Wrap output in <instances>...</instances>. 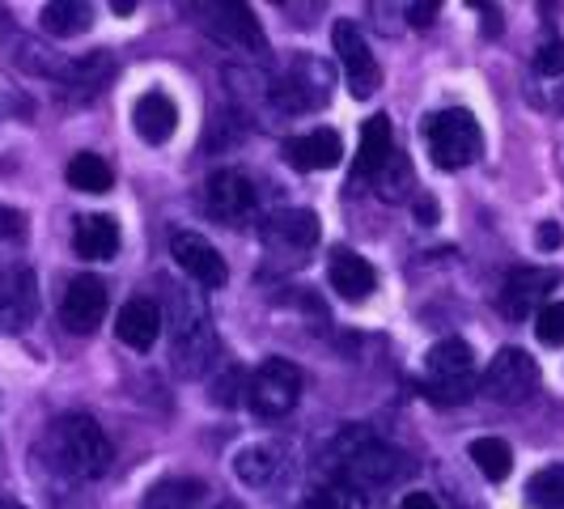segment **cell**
Listing matches in <instances>:
<instances>
[{
	"instance_id": "21",
	"label": "cell",
	"mask_w": 564,
	"mask_h": 509,
	"mask_svg": "<svg viewBox=\"0 0 564 509\" xmlns=\"http://www.w3.org/2000/svg\"><path fill=\"white\" fill-rule=\"evenodd\" d=\"M395 153V141H391V119L387 115H369L361 123V149H357V178L366 174L373 178L378 170L387 166V158Z\"/></svg>"
},
{
	"instance_id": "36",
	"label": "cell",
	"mask_w": 564,
	"mask_h": 509,
	"mask_svg": "<svg viewBox=\"0 0 564 509\" xmlns=\"http://www.w3.org/2000/svg\"><path fill=\"white\" fill-rule=\"evenodd\" d=\"M535 242H539V251H556V247H561V226H556V221H543L535 234Z\"/></svg>"
},
{
	"instance_id": "6",
	"label": "cell",
	"mask_w": 564,
	"mask_h": 509,
	"mask_svg": "<svg viewBox=\"0 0 564 509\" xmlns=\"http://www.w3.org/2000/svg\"><path fill=\"white\" fill-rule=\"evenodd\" d=\"M272 102L281 107L284 115H302V111H318L327 98H332V64H323L311 52H297V56L284 64L281 73L268 85Z\"/></svg>"
},
{
	"instance_id": "12",
	"label": "cell",
	"mask_w": 564,
	"mask_h": 509,
	"mask_svg": "<svg viewBox=\"0 0 564 509\" xmlns=\"http://www.w3.org/2000/svg\"><path fill=\"white\" fill-rule=\"evenodd\" d=\"M259 234H263V247L272 254H284V259L302 263V254L318 242V217H314L311 208H281V213H272L259 226Z\"/></svg>"
},
{
	"instance_id": "18",
	"label": "cell",
	"mask_w": 564,
	"mask_h": 509,
	"mask_svg": "<svg viewBox=\"0 0 564 509\" xmlns=\"http://www.w3.org/2000/svg\"><path fill=\"white\" fill-rule=\"evenodd\" d=\"M327 277H332V289H336L344 302H366L369 293L378 289V272H373V263L361 259L357 251H348V247L332 251Z\"/></svg>"
},
{
	"instance_id": "24",
	"label": "cell",
	"mask_w": 564,
	"mask_h": 509,
	"mask_svg": "<svg viewBox=\"0 0 564 509\" xmlns=\"http://www.w3.org/2000/svg\"><path fill=\"white\" fill-rule=\"evenodd\" d=\"M94 26V9L85 0H56V4H43V30L56 34V39H73Z\"/></svg>"
},
{
	"instance_id": "4",
	"label": "cell",
	"mask_w": 564,
	"mask_h": 509,
	"mask_svg": "<svg viewBox=\"0 0 564 509\" xmlns=\"http://www.w3.org/2000/svg\"><path fill=\"white\" fill-rule=\"evenodd\" d=\"M480 387V373H476V353L467 339H442L429 348L424 357V396L442 408L463 403V399L476 396Z\"/></svg>"
},
{
	"instance_id": "20",
	"label": "cell",
	"mask_w": 564,
	"mask_h": 509,
	"mask_svg": "<svg viewBox=\"0 0 564 509\" xmlns=\"http://www.w3.org/2000/svg\"><path fill=\"white\" fill-rule=\"evenodd\" d=\"M132 123H137V137H141L144 144H166L170 137H174V128H178V107H174L170 94L153 89V94L137 98Z\"/></svg>"
},
{
	"instance_id": "25",
	"label": "cell",
	"mask_w": 564,
	"mask_h": 509,
	"mask_svg": "<svg viewBox=\"0 0 564 509\" xmlns=\"http://www.w3.org/2000/svg\"><path fill=\"white\" fill-rule=\"evenodd\" d=\"M204 497L199 480H158L144 492L141 509H196Z\"/></svg>"
},
{
	"instance_id": "41",
	"label": "cell",
	"mask_w": 564,
	"mask_h": 509,
	"mask_svg": "<svg viewBox=\"0 0 564 509\" xmlns=\"http://www.w3.org/2000/svg\"><path fill=\"white\" fill-rule=\"evenodd\" d=\"M0 509H26V506H18V501H9V497H4V501H0Z\"/></svg>"
},
{
	"instance_id": "32",
	"label": "cell",
	"mask_w": 564,
	"mask_h": 509,
	"mask_svg": "<svg viewBox=\"0 0 564 509\" xmlns=\"http://www.w3.org/2000/svg\"><path fill=\"white\" fill-rule=\"evenodd\" d=\"M242 382H247V373H242L238 366H229L226 378H217V382H213V403H217V408H234L238 396H247V387H242Z\"/></svg>"
},
{
	"instance_id": "1",
	"label": "cell",
	"mask_w": 564,
	"mask_h": 509,
	"mask_svg": "<svg viewBox=\"0 0 564 509\" xmlns=\"http://www.w3.org/2000/svg\"><path fill=\"white\" fill-rule=\"evenodd\" d=\"M162 289H166L162 327L170 323V366L178 378H204L217 361V332H213L208 306L192 289H178L170 281Z\"/></svg>"
},
{
	"instance_id": "31",
	"label": "cell",
	"mask_w": 564,
	"mask_h": 509,
	"mask_svg": "<svg viewBox=\"0 0 564 509\" xmlns=\"http://www.w3.org/2000/svg\"><path fill=\"white\" fill-rule=\"evenodd\" d=\"M535 332L547 348H561L564 344V302H547L535 318Z\"/></svg>"
},
{
	"instance_id": "37",
	"label": "cell",
	"mask_w": 564,
	"mask_h": 509,
	"mask_svg": "<svg viewBox=\"0 0 564 509\" xmlns=\"http://www.w3.org/2000/svg\"><path fill=\"white\" fill-rule=\"evenodd\" d=\"M399 509H442V501H437L433 492H408V497L399 501Z\"/></svg>"
},
{
	"instance_id": "7",
	"label": "cell",
	"mask_w": 564,
	"mask_h": 509,
	"mask_svg": "<svg viewBox=\"0 0 564 509\" xmlns=\"http://www.w3.org/2000/svg\"><path fill=\"white\" fill-rule=\"evenodd\" d=\"M196 18V26L204 34H213L221 47L229 52H247V56H263L268 52V39L254 22V13L242 0H213V4H192L187 9Z\"/></svg>"
},
{
	"instance_id": "5",
	"label": "cell",
	"mask_w": 564,
	"mask_h": 509,
	"mask_svg": "<svg viewBox=\"0 0 564 509\" xmlns=\"http://www.w3.org/2000/svg\"><path fill=\"white\" fill-rule=\"evenodd\" d=\"M421 137H424V144H429V158L442 170L471 166V162H480V153H484L480 123H476V115L463 111V107H446V111L429 115Z\"/></svg>"
},
{
	"instance_id": "8",
	"label": "cell",
	"mask_w": 564,
	"mask_h": 509,
	"mask_svg": "<svg viewBox=\"0 0 564 509\" xmlns=\"http://www.w3.org/2000/svg\"><path fill=\"white\" fill-rule=\"evenodd\" d=\"M247 399H251V408L259 416L281 421L302 399V369L293 366V361H284V357L259 361V369L247 378Z\"/></svg>"
},
{
	"instance_id": "33",
	"label": "cell",
	"mask_w": 564,
	"mask_h": 509,
	"mask_svg": "<svg viewBox=\"0 0 564 509\" xmlns=\"http://www.w3.org/2000/svg\"><path fill=\"white\" fill-rule=\"evenodd\" d=\"M535 73L543 77H564V43H547L535 56Z\"/></svg>"
},
{
	"instance_id": "10",
	"label": "cell",
	"mask_w": 564,
	"mask_h": 509,
	"mask_svg": "<svg viewBox=\"0 0 564 509\" xmlns=\"http://www.w3.org/2000/svg\"><path fill=\"white\" fill-rule=\"evenodd\" d=\"M336 56H339V68H344V82H348V94L352 98H373L378 94V85H382V68H378V59L369 52L366 34L357 22H336Z\"/></svg>"
},
{
	"instance_id": "14",
	"label": "cell",
	"mask_w": 564,
	"mask_h": 509,
	"mask_svg": "<svg viewBox=\"0 0 564 509\" xmlns=\"http://www.w3.org/2000/svg\"><path fill=\"white\" fill-rule=\"evenodd\" d=\"M254 183L242 174V170H217L208 178V213L226 226H238V221H251L254 217Z\"/></svg>"
},
{
	"instance_id": "19",
	"label": "cell",
	"mask_w": 564,
	"mask_h": 509,
	"mask_svg": "<svg viewBox=\"0 0 564 509\" xmlns=\"http://www.w3.org/2000/svg\"><path fill=\"white\" fill-rule=\"evenodd\" d=\"M115 336L123 339L128 348H153L158 336H162V311H158V302H149V297H132V302H123V311L115 314Z\"/></svg>"
},
{
	"instance_id": "2",
	"label": "cell",
	"mask_w": 564,
	"mask_h": 509,
	"mask_svg": "<svg viewBox=\"0 0 564 509\" xmlns=\"http://www.w3.org/2000/svg\"><path fill=\"white\" fill-rule=\"evenodd\" d=\"M47 463L56 467L59 476L68 480H98L107 476L115 463L111 437L102 433V424L85 412H68L47 429V442H43Z\"/></svg>"
},
{
	"instance_id": "27",
	"label": "cell",
	"mask_w": 564,
	"mask_h": 509,
	"mask_svg": "<svg viewBox=\"0 0 564 509\" xmlns=\"http://www.w3.org/2000/svg\"><path fill=\"white\" fill-rule=\"evenodd\" d=\"M467 454H471V463L480 467L484 480H492V484L509 480V472H513V451H509L501 437H476Z\"/></svg>"
},
{
	"instance_id": "17",
	"label": "cell",
	"mask_w": 564,
	"mask_h": 509,
	"mask_svg": "<svg viewBox=\"0 0 564 509\" xmlns=\"http://www.w3.org/2000/svg\"><path fill=\"white\" fill-rule=\"evenodd\" d=\"M339 158H344V141H339V132H332V128H314L306 137L284 141V162L293 170H306V174L339 166Z\"/></svg>"
},
{
	"instance_id": "29",
	"label": "cell",
	"mask_w": 564,
	"mask_h": 509,
	"mask_svg": "<svg viewBox=\"0 0 564 509\" xmlns=\"http://www.w3.org/2000/svg\"><path fill=\"white\" fill-rule=\"evenodd\" d=\"M311 506L314 509H369V501L361 488H352V484H344V480H327L311 492Z\"/></svg>"
},
{
	"instance_id": "30",
	"label": "cell",
	"mask_w": 564,
	"mask_h": 509,
	"mask_svg": "<svg viewBox=\"0 0 564 509\" xmlns=\"http://www.w3.org/2000/svg\"><path fill=\"white\" fill-rule=\"evenodd\" d=\"M373 187H378V196L382 199L408 196V187H412V166H408V158H403V153H391L387 166L373 174Z\"/></svg>"
},
{
	"instance_id": "16",
	"label": "cell",
	"mask_w": 564,
	"mask_h": 509,
	"mask_svg": "<svg viewBox=\"0 0 564 509\" xmlns=\"http://www.w3.org/2000/svg\"><path fill=\"white\" fill-rule=\"evenodd\" d=\"M39 314V284L30 268H18L0 281V332H26Z\"/></svg>"
},
{
	"instance_id": "11",
	"label": "cell",
	"mask_w": 564,
	"mask_h": 509,
	"mask_svg": "<svg viewBox=\"0 0 564 509\" xmlns=\"http://www.w3.org/2000/svg\"><path fill=\"white\" fill-rule=\"evenodd\" d=\"M561 284V272L556 268H513L506 277V289L497 293V306L506 318H527L531 311H543L547 306V293Z\"/></svg>"
},
{
	"instance_id": "22",
	"label": "cell",
	"mask_w": 564,
	"mask_h": 509,
	"mask_svg": "<svg viewBox=\"0 0 564 509\" xmlns=\"http://www.w3.org/2000/svg\"><path fill=\"white\" fill-rule=\"evenodd\" d=\"M234 472H238V480L251 484V488H268V484L281 480L284 454L276 446H268V442H259V446H247L234 458Z\"/></svg>"
},
{
	"instance_id": "40",
	"label": "cell",
	"mask_w": 564,
	"mask_h": 509,
	"mask_svg": "<svg viewBox=\"0 0 564 509\" xmlns=\"http://www.w3.org/2000/svg\"><path fill=\"white\" fill-rule=\"evenodd\" d=\"M137 9V0H111V13H119V18H128Z\"/></svg>"
},
{
	"instance_id": "35",
	"label": "cell",
	"mask_w": 564,
	"mask_h": 509,
	"mask_svg": "<svg viewBox=\"0 0 564 509\" xmlns=\"http://www.w3.org/2000/svg\"><path fill=\"white\" fill-rule=\"evenodd\" d=\"M403 18H408V22H412V26H433V18H437V4H433V0H429V4H408V9H403Z\"/></svg>"
},
{
	"instance_id": "9",
	"label": "cell",
	"mask_w": 564,
	"mask_h": 509,
	"mask_svg": "<svg viewBox=\"0 0 564 509\" xmlns=\"http://www.w3.org/2000/svg\"><path fill=\"white\" fill-rule=\"evenodd\" d=\"M539 382V369L531 361V353H522V348H501L488 369H484L480 378V391L492 403H522V399L535 391Z\"/></svg>"
},
{
	"instance_id": "39",
	"label": "cell",
	"mask_w": 564,
	"mask_h": 509,
	"mask_svg": "<svg viewBox=\"0 0 564 509\" xmlns=\"http://www.w3.org/2000/svg\"><path fill=\"white\" fill-rule=\"evenodd\" d=\"M484 34H501V9H484Z\"/></svg>"
},
{
	"instance_id": "15",
	"label": "cell",
	"mask_w": 564,
	"mask_h": 509,
	"mask_svg": "<svg viewBox=\"0 0 564 509\" xmlns=\"http://www.w3.org/2000/svg\"><path fill=\"white\" fill-rule=\"evenodd\" d=\"M170 251L178 259V268L199 284V289H221L226 284V259L221 251L204 238V234H192V229H183V234H174L170 238Z\"/></svg>"
},
{
	"instance_id": "26",
	"label": "cell",
	"mask_w": 564,
	"mask_h": 509,
	"mask_svg": "<svg viewBox=\"0 0 564 509\" xmlns=\"http://www.w3.org/2000/svg\"><path fill=\"white\" fill-rule=\"evenodd\" d=\"M68 183H73L77 192L102 196V192H111L115 170L107 166V158H98V153H77V158L68 162Z\"/></svg>"
},
{
	"instance_id": "23",
	"label": "cell",
	"mask_w": 564,
	"mask_h": 509,
	"mask_svg": "<svg viewBox=\"0 0 564 509\" xmlns=\"http://www.w3.org/2000/svg\"><path fill=\"white\" fill-rule=\"evenodd\" d=\"M73 247L82 259H115L119 251V226L111 217H82L73 229Z\"/></svg>"
},
{
	"instance_id": "13",
	"label": "cell",
	"mask_w": 564,
	"mask_h": 509,
	"mask_svg": "<svg viewBox=\"0 0 564 509\" xmlns=\"http://www.w3.org/2000/svg\"><path fill=\"white\" fill-rule=\"evenodd\" d=\"M107 314V284L98 277H73L64 289V302H59V323L73 332V336H89Z\"/></svg>"
},
{
	"instance_id": "28",
	"label": "cell",
	"mask_w": 564,
	"mask_h": 509,
	"mask_svg": "<svg viewBox=\"0 0 564 509\" xmlns=\"http://www.w3.org/2000/svg\"><path fill=\"white\" fill-rule=\"evenodd\" d=\"M527 506L531 509H564V463H552L527 480Z\"/></svg>"
},
{
	"instance_id": "34",
	"label": "cell",
	"mask_w": 564,
	"mask_h": 509,
	"mask_svg": "<svg viewBox=\"0 0 564 509\" xmlns=\"http://www.w3.org/2000/svg\"><path fill=\"white\" fill-rule=\"evenodd\" d=\"M26 234V217L13 208H0V238H22Z\"/></svg>"
},
{
	"instance_id": "38",
	"label": "cell",
	"mask_w": 564,
	"mask_h": 509,
	"mask_svg": "<svg viewBox=\"0 0 564 509\" xmlns=\"http://www.w3.org/2000/svg\"><path fill=\"white\" fill-rule=\"evenodd\" d=\"M416 221H424V226L437 221V204L433 199H416Z\"/></svg>"
},
{
	"instance_id": "3",
	"label": "cell",
	"mask_w": 564,
	"mask_h": 509,
	"mask_svg": "<svg viewBox=\"0 0 564 509\" xmlns=\"http://www.w3.org/2000/svg\"><path fill=\"white\" fill-rule=\"evenodd\" d=\"M412 472V458L395 446L378 442L369 429H344L332 442V480H344L352 488H382Z\"/></svg>"
}]
</instances>
